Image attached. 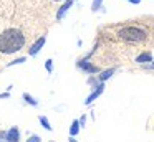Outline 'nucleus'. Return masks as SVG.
Instances as JSON below:
<instances>
[{
    "instance_id": "nucleus-1",
    "label": "nucleus",
    "mask_w": 154,
    "mask_h": 142,
    "mask_svg": "<svg viewBox=\"0 0 154 142\" xmlns=\"http://www.w3.org/2000/svg\"><path fill=\"white\" fill-rule=\"evenodd\" d=\"M27 43V36L20 28H7L0 33V53L12 55L20 51Z\"/></svg>"
},
{
    "instance_id": "nucleus-2",
    "label": "nucleus",
    "mask_w": 154,
    "mask_h": 142,
    "mask_svg": "<svg viewBox=\"0 0 154 142\" xmlns=\"http://www.w3.org/2000/svg\"><path fill=\"white\" fill-rule=\"evenodd\" d=\"M118 35L121 36L123 40H128V41H143V40H146V32L141 28H137V26H126V28H123Z\"/></svg>"
},
{
    "instance_id": "nucleus-3",
    "label": "nucleus",
    "mask_w": 154,
    "mask_h": 142,
    "mask_svg": "<svg viewBox=\"0 0 154 142\" xmlns=\"http://www.w3.org/2000/svg\"><path fill=\"white\" fill-rule=\"evenodd\" d=\"M103 91H104V83H100L98 86H94L93 92H91V94L86 98V101H85V104H86V106H90L91 102L94 101V99H98L101 94H103Z\"/></svg>"
},
{
    "instance_id": "nucleus-4",
    "label": "nucleus",
    "mask_w": 154,
    "mask_h": 142,
    "mask_svg": "<svg viewBox=\"0 0 154 142\" xmlns=\"http://www.w3.org/2000/svg\"><path fill=\"white\" fill-rule=\"evenodd\" d=\"M45 41H47V38H45V36H40V38H38L37 41H35L33 45H32L30 48H28V55H30V56H35V55H37V53L40 51L42 48H43Z\"/></svg>"
},
{
    "instance_id": "nucleus-5",
    "label": "nucleus",
    "mask_w": 154,
    "mask_h": 142,
    "mask_svg": "<svg viewBox=\"0 0 154 142\" xmlns=\"http://www.w3.org/2000/svg\"><path fill=\"white\" fill-rule=\"evenodd\" d=\"M71 5H73V0H65V3L57 10V20H63L65 15L68 13V10L71 8Z\"/></svg>"
},
{
    "instance_id": "nucleus-6",
    "label": "nucleus",
    "mask_w": 154,
    "mask_h": 142,
    "mask_svg": "<svg viewBox=\"0 0 154 142\" xmlns=\"http://www.w3.org/2000/svg\"><path fill=\"white\" fill-rule=\"evenodd\" d=\"M5 139L7 142H18L20 140V131L18 127H10L7 132H5Z\"/></svg>"
},
{
    "instance_id": "nucleus-7",
    "label": "nucleus",
    "mask_w": 154,
    "mask_h": 142,
    "mask_svg": "<svg viewBox=\"0 0 154 142\" xmlns=\"http://www.w3.org/2000/svg\"><path fill=\"white\" fill-rule=\"evenodd\" d=\"M78 68H81L83 71H86V73H98V71H100V69H98V66L88 63L86 59H80V61H78Z\"/></svg>"
},
{
    "instance_id": "nucleus-8",
    "label": "nucleus",
    "mask_w": 154,
    "mask_h": 142,
    "mask_svg": "<svg viewBox=\"0 0 154 142\" xmlns=\"http://www.w3.org/2000/svg\"><path fill=\"white\" fill-rule=\"evenodd\" d=\"M151 61H152V55L149 51L141 53L139 56H136V63H139V65H146V63H151Z\"/></svg>"
},
{
    "instance_id": "nucleus-9",
    "label": "nucleus",
    "mask_w": 154,
    "mask_h": 142,
    "mask_svg": "<svg viewBox=\"0 0 154 142\" xmlns=\"http://www.w3.org/2000/svg\"><path fill=\"white\" fill-rule=\"evenodd\" d=\"M113 73H114V68H109V69H106V71H103V73L100 74V81L104 83L106 79H109L111 76H113Z\"/></svg>"
},
{
    "instance_id": "nucleus-10",
    "label": "nucleus",
    "mask_w": 154,
    "mask_h": 142,
    "mask_svg": "<svg viewBox=\"0 0 154 142\" xmlns=\"http://www.w3.org/2000/svg\"><path fill=\"white\" fill-rule=\"evenodd\" d=\"M78 132H80V121H73L71 122V127H70V135L75 137Z\"/></svg>"
},
{
    "instance_id": "nucleus-11",
    "label": "nucleus",
    "mask_w": 154,
    "mask_h": 142,
    "mask_svg": "<svg viewBox=\"0 0 154 142\" xmlns=\"http://www.w3.org/2000/svg\"><path fill=\"white\" fill-rule=\"evenodd\" d=\"M23 101L28 102L30 106H38V101H37V99H35L32 94H28V92H25V94H23Z\"/></svg>"
},
{
    "instance_id": "nucleus-12",
    "label": "nucleus",
    "mask_w": 154,
    "mask_h": 142,
    "mask_svg": "<svg viewBox=\"0 0 154 142\" xmlns=\"http://www.w3.org/2000/svg\"><path fill=\"white\" fill-rule=\"evenodd\" d=\"M38 121H40V124L43 125V129H47V131H51V125H50V122H48V119L45 117V116H40V119H38Z\"/></svg>"
},
{
    "instance_id": "nucleus-13",
    "label": "nucleus",
    "mask_w": 154,
    "mask_h": 142,
    "mask_svg": "<svg viewBox=\"0 0 154 142\" xmlns=\"http://www.w3.org/2000/svg\"><path fill=\"white\" fill-rule=\"evenodd\" d=\"M27 61V58H17V59H14V61H10L7 65V68H12V66H15V65H22V63H25Z\"/></svg>"
},
{
    "instance_id": "nucleus-14",
    "label": "nucleus",
    "mask_w": 154,
    "mask_h": 142,
    "mask_svg": "<svg viewBox=\"0 0 154 142\" xmlns=\"http://www.w3.org/2000/svg\"><path fill=\"white\" fill-rule=\"evenodd\" d=\"M101 3H103V0H93V3H91V10H93V12H96V10H100Z\"/></svg>"
},
{
    "instance_id": "nucleus-15",
    "label": "nucleus",
    "mask_w": 154,
    "mask_h": 142,
    "mask_svg": "<svg viewBox=\"0 0 154 142\" xmlns=\"http://www.w3.org/2000/svg\"><path fill=\"white\" fill-rule=\"evenodd\" d=\"M45 69H47L48 73L53 71V61H51V59H47V61H45Z\"/></svg>"
},
{
    "instance_id": "nucleus-16",
    "label": "nucleus",
    "mask_w": 154,
    "mask_h": 142,
    "mask_svg": "<svg viewBox=\"0 0 154 142\" xmlns=\"http://www.w3.org/2000/svg\"><path fill=\"white\" fill-rule=\"evenodd\" d=\"M42 139H40V135H30V139H28L27 142H40Z\"/></svg>"
},
{
    "instance_id": "nucleus-17",
    "label": "nucleus",
    "mask_w": 154,
    "mask_h": 142,
    "mask_svg": "<svg viewBox=\"0 0 154 142\" xmlns=\"http://www.w3.org/2000/svg\"><path fill=\"white\" fill-rule=\"evenodd\" d=\"M0 142H7V139H5V132H0Z\"/></svg>"
},
{
    "instance_id": "nucleus-18",
    "label": "nucleus",
    "mask_w": 154,
    "mask_h": 142,
    "mask_svg": "<svg viewBox=\"0 0 154 142\" xmlns=\"http://www.w3.org/2000/svg\"><path fill=\"white\" fill-rule=\"evenodd\" d=\"M129 3H133V5H137V3H141V0H128Z\"/></svg>"
},
{
    "instance_id": "nucleus-19",
    "label": "nucleus",
    "mask_w": 154,
    "mask_h": 142,
    "mask_svg": "<svg viewBox=\"0 0 154 142\" xmlns=\"http://www.w3.org/2000/svg\"><path fill=\"white\" fill-rule=\"evenodd\" d=\"M85 121H86V117H85V116H83V117L80 119V125H85Z\"/></svg>"
},
{
    "instance_id": "nucleus-20",
    "label": "nucleus",
    "mask_w": 154,
    "mask_h": 142,
    "mask_svg": "<svg viewBox=\"0 0 154 142\" xmlns=\"http://www.w3.org/2000/svg\"><path fill=\"white\" fill-rule=\"evenodd\" d=\"M5 98H8V92H4V94H0V99H5Z\"/></svg>"
},
{
    "instance_id": "nucleus-21",
    "label": "nucleus",
    "mask_w": 154,
    "mask_h": 142,
    "mask_svg": "<svg viewBox=\"0 0 154 142\" xmlns=\"http://www.w3.org/2000/svg\"><path fill=\"white\" fill-rule=\"evenodd\" d=\"M149 69H154V59H152V63H149V66H147Z\"/></svg>"
},
{
    "instance_id": "nucleus-22",
    "label": "nucleus",
    "mask_w": 154,
    "mask_h": 142,
    "mask_svg": "<svg viewBox=\"0 0 154 142\" xmlns=\"http://www.w3.org/2000/svg\"><path fill=\"white\" fill-rule=\"evenodd\" d=\"M70 142H76V140H75V137H70Z\"/></svg>"
},
{
    "instance_id": "nucleus-23",
    "label": "nucleus",
    "mask_w": 154,
    "mask_h": 142,
    "mask_svg": "<svg viewBox=\"0 0 154 142\" xmlns=\"http://www.w3.org/2000/svg\"><path fill=\"white\" fill-rule=\"evenodd\" d=\"M51 2H61V0H51Z\"/></svg>"
}]
</instances>
